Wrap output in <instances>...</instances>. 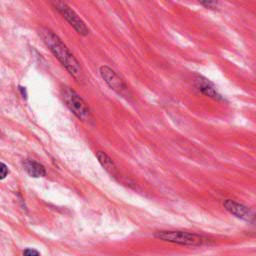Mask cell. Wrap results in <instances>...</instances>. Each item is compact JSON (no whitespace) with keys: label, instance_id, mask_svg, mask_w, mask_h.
<instances>
[{"label":"cell","instance_id":"6da1fadb","mask_svg":"<svg viewBox=\"0 0 256 256\" xmlns=\"http://www.w3.org/2000/svg\"><path fill=\"white\" fill-rule=\"evenodd\" d=\"M38 34L47 48L58 59L62 66L68 71V73L76 80H79L82 75V69L80 63L68 49V47L62 42V40L50 29L41 27L38 29Z\"/></svg>","mask_w":256,"mask_h":256},{"label":"cell","instance_id":"7a4b0ae2","mask_svg":"<svg viewBox=\"0 0 256 256\" xmlns=\"http://www.w3.org/2000/svg\"><path fill=\"white\" fill-rule=\"evenodd\" d=\"M154 237L165 242L185 246H203L210 243V239L203 235L176 230L156 231L154 233Z\"/></svg>","mask_w":256,"mask_h":256},{"label":"cell","instance_id":"3957f363","mask_svg":"<svg viewBox=\"0 0 256 256\" xmlns=\"http://www.w3.org/2000/svg\"><path fill=\"white\" fill-rule=\"evenodd\" d=\"M62 99L67 108L81 121H88L91 118V111L82 97L70 87H63L61 90Z\"/></svg>","mask_w":256,"mask_h":256},{"label":"cell","instance_id":"277c9868","mask_svg":"<svg viewBox=\"0 0 256 256\" xmlns=\"http://www.w3.org/2000/svg\"><path fill=\"white\" fill-rule=\"evenodd\" d=\"M52 6L54 7V9L60 13L62 15L63 18H65L67 20V22L75 29V31L82 35V36H86L89 33V29L86 26V24L84 23V21L76 14V12L71 9V7H69L66 3L64 2H53Z\"/></svg>","mask_w":256,"mask_h":256},{"label":"cell","instance_id":"5b68a950","mask_svg":"<svg viewBox=\"0 0 256 256\" xmlns=\"http://www.w3.org/2000/svg\"><path fill=\"white\" fill-rule=\"evenodd\" d=\"M99 73L101 78L105 83L116 93L124 96L128 93V86L125 81L110 67L103 65L99 68Z\"/></svg>","mask_w":256,"mask_h":256},{"label":"cell","instance_id":"8992f818","mask_svg":"<svg viewBox=\"0 0 256 256\" xmlns=\"http://www.w3.org/2000/svg\"><path fill=\"white\" fill-rule=\"evenodd\" d=\"M223 206L230 214L234 215L235 217L241 220H244L250 223L253 219L254 211L241 203H238L231 199H226L223 202Z\"/></svg>","mask_w":256,"mask_h":256},{"label":"cell","instance_id":"52a82bcc","mask_svg":"<svg viewBox=\"0 0 256 256\" xmlns=\"http://www.w3.org/2000/svg\"><path fill=\"white\" fill-rule=\"evenodd\" d=\"M194 85L203 95L210 97L214 100H224L221 94H219L216 90L214 84L210 82L207 78L201 75H196L194 78Z\"/></svg>","mask_w":256,"mask_h":256},{"label":"cell","instance_id":"ba28073f","mask_svg":"<svg viewBox=\"0 0 256 256\" xmlns=\"http://www.w3.org/2000/svg\"><path fill=\"white\" fill-rule=\"evenodd\" d=\"M23 166L27 174L33 178H40L46 175L45 167L41 163L33 159H25L23 162Z\"/></svg>","mask_w":256,"mask_h":256},{"label":"cell","instance_id":"9c48e42d","mask_svg":"<svg viewBox=\"0 0 256 256\" xmlns=\"http://www.w3.org/2000/svg\"><path fill=\"white\" fill-rule=\"evenodd\" d=\"M96 157L99 161V163L101 164V166L112 176H116L117 175V167L115 165V163L113 162V160L103 151H97L96 152Z\"/></svg>","mask_w":256,"mask_h":256},{"label":"cell","instance_id":"30bf717a","mask_svg":"<svg viewBox=\"0 0 256 256\" xmlns=\"http://www.w3.org/2000/svg\"><path fill=\"white\" fill-rule=\"evenodd\" d=\"M0 172H1V176H0V179H1V180L5 179V178L8 176V174H9V170H8V167H7V165H6L5 163H3V162H1V168H0Z\"/></svg>","mask_w":256,"mask_h":256},{"label":"cell","instance_id":"8fae6325","mask_svg":"<svg viewBox=\"0 0 256 256\" xmlns=\"http://www.w3.org/2000/svg\"><path fill=\"white\" fill-rule=\"evenodd\" d=\"M23 256H40V253L34 248H26L23 251Z\"/></svg>","mask_w":256,"mask_h":256},{"label":"cell","instance_id":"7c38bea8","mask_svg":"<svg viewBox=\"0 0 256 256\" xmlns=\"http://www.w3.org/2000/svg\"><path fill=\"white\" fill-rule=\"evenodd\" d=\"M200 4L205 8H209V9H215L218 5V3L215 1H202L200 2Z\"/></svg>","mask_w":256,"mask_h":256},{"label":"cell","instance_id":"4fadbf2b","mask_svg":"<svg viewBox=\"0 0 256 256\" xmlns=\"http://www.w3.org/2000/svg\"><path fill=\"white\" fill-rule=\"evenodd\" d=\"M20 91H21V94H22V97L23 98H26L27 97V93H26V89L24 87H20Z\"/></svg>","mask_w":256,"mask_h":256},{"label":"cell","instance_id":"5bb4252c","mask_svg":"<svg viewBox=\"0 0 256 256\" xmlns=\"http://www.w3.org/2000/svg\"><path fill=\"white\" fill-rule=\"evenodd\" d=\"M251 224H253V226L255 227V229H256V212H254V216H253V219H252V221L250 222Z\"/></svg>","mask_w":256,"mask_h":256}]
</instances>
